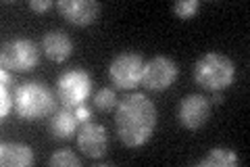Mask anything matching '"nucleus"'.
Returning a JSON list of instances; mask_svg holds the SVG:
<instances>
[{"instance_id":"obj_4","label":"nucleus","mask_w":250,"mask_h":167,"mask_svg":"<svg viewBox=\"0 0 250 167\" xmlns=\"http://www.w3.org/2000/svg\"><path fill=\"white\" fill-rule=\"evenodd\" d=\"M92 75L85 69H67L57 79V96L61 107L77 109L92 94Z\"/></svg>"},{"instance_id":"obj_19","label":"nucleus","mask_w":250,"mask_h":167,"mask_svg":"<svg viewBox=\"0 0 250 167\" xmlns=\"http://www.w3.org/2000/svg\"><path fill=\"white\" fill-rule=\"evenodd\" d=\"M52 4V0H29V9L34 11H48Z\"/></svg>"},{"instance_id":"obj_13","label":"nucleus","mask_w":250,"mask_h":167,"mask_svg":"<svg viewBox=\"0 0 250 167\" xmlns=\"http://www.w3.org/2000/svg\"><path fill=\"white\" fill-rule=\"evenodd\" d=\"M34 163V150L21 142H2L0 144V165L4 167H29Z\"/></svg>"},{"instance_id":"obj_5","label":"nucleus","mask_w":250,"mask_h":167,"mask_svg":"<svg viewBox=\"0 0 250 167\" xmlns=\"http://www.w3.org/2000/svg\"><path fill=\"white\" fill-rule=\"evenodd\" d=\"M2 69L9 71H31L40 61V48L29 38H13L2 44L0 50Z\"/></svg>"},{"instance_id":"obj_16","label":"nucleus","mask_w":250,"mask_h":167,"mask_svg":"<svg viewBox=\"0 0 250 167\" xmlns=\"http://www.w3.org/2000/svg\"><path fill=\"white\" fill-rule=\"evenodd\" d=\"M94 107L98 111H111L113 107H117V94L113 88H100L94 92Z\"/></svg>"},{"instance_id":"obj_7","label":"nucleus","mask_w":250,"mask_h":167,"mask_svg":"<svg viewBox=\"0 0 250 167\" xmlns=\"http://www.w3.org/2000/svg\"><path fill=\"white\" fill-rule=\"evenodd\" d=\"M179 73V65L165 54H159V57L150 59L148 63H144V73H142V84L146 90L152 92H161L167 90L173 79Z\"/></svg>"},{"instance_id":"obj_8","label":"nucleus","mask_w":250,"mask_h":167,"mask_svg":"<svg viewBox=\"0 0 250 167\" xmlns=\"http://www.w3.org/2000/svg\"><path fill=\"white\" fill-rule=\"evenodd\" d=\"M210 100L202 94H188L179 100V107H177V119L179 123L188 130H198L202 128L208 117H210Z\"/></svg>"},{"instance_id":"obj_3","label":"nucleus","mask_w":250,"mask_h":167,"mask_svg":"<svg viewBox=\"0 0 250 167\" xmlns=\"http://www.w3.org/2000/svg\"><path fill=\"white\" fill-rule=\"evenodd\" d=\"M236 77V65L221 52H207L194 65V82L210 92L228 90Z\"/></svg>"},{"instance_id":"obj_14","label":"nucleus","mask_w":250,"mask_h":167,"mask_svg":"<svg viewBox=\"0 0 250 167\" xmlns=\"http://www.w3.org/2000/svg\"><path fill=\"white\" fill-rule=\"evenodd\" d=\"M238 163H240V157L236 155V150L215 146V148H210L207 157H202L196 165L198 167H233Z\"/></svg>"},{"instance_id":"obj_2","label":"nucleus","mask_w":250,"mask_h":167,"mask_svg":"<svg viewBox=\"0 0 250 167\" xmlns=\"http://www.w3.org/2000/svg\"><path fill=\"white\" fill-rule=\"evenodd\" d=\"M15 98V113L25 121H36V119L48 117L57 111V98L52 90L44 82L29 79V82L19 84L13 92Z\"/></svg>"},{"instance_id":"obj_11","label":"nucleus","mask_w":250,"mask_h":167,"mask_svg":"<svg viewBox=\"0 0 250 167\" xmlns=\"http://www.w3.org/2000/svg\"><path fill=\"white\" fill-rule=\"evenodd\" d=\"M42 52L54 63H62L71 57L73 52V40L69 38L67 31L62 29H50L42 38Z\"/></svg>"},{"instance_id":"obj_20","label":"nucleus","mask_w":250,"mask_h":167,"mask_svg":"<svg viewBox=\"0 0 250 167\" xmlns=\"http://www.w3.org/2000/svg\"><path fill=\"white\" fill-rule=\"evenodd\" d=\"M75 115L77 119H80V123H85V121H90V109L85 107V105H80L75 109Z\"/></svg>"},{"instance_id":"obj_6","label":"nucleus","mask_w":250,"mask_h":167,"mask_svg":"<svg viewBox=\"0 0 250 167\" xmlns=\"http://www.w3.org/2000/svg\"><path fill=\"white\" fill-rule=\"evenodd\" d=\"M144 73V59L142 54L125 50L119 52L108 65V77L111 82L121 90H131L142 82Z\"/></svg>"},{"instance_id":"obj_1","label":"nucleus","mask_w":250,"mask_h":167,"mask_svg":"<svg viewBox=\"0 0 250 167\" xmlns=\"http://www.w3.org/2000/svg\"><path fill=\"white\" fill-rule=\"evenodd\" d=\"M156 125V107L142 92H131L117 102L115 128L125 146H142L150 140Z\"/></svg>"},{"instance_id":"obj_15","label":"nucleus","mask_w":250,"mask_h":167,"mask_svg":"<svg viewBox=\"0 0 250 167\" xmlns=\"http://www.w3.org/2000/svg\"><path fill=\"white\" fill-rule=\"evenodd\" d=\"M48 165H52V167H80L82 159L77 157L71 148H59L50 155Z\"/></svg>"},{"instance_id":"obj_21","label":"nucleus","mask_w":250,"mask_h":167,"mask_svg":"<svg viewBox=\"0 0 250 167\" xmlns=\"http://www.w3.org/2000/svg\"><path fill=\"white\" fill-rule=\"evenodd\" d=\"M213 102H215V105H221V102H223L221 92H213Z\"/></svg>"},{"instance_id":"obj_18","label":"nucleus","mask_w":250,"mask_h":167,"mask_svg":"<svg viewBox=\"0 0 250 167\" xmlns=\"http://www.w3.org/2000/svg\"><path fill=\"white\" fill-rule=\"evenodd\" d=\"M11 84H2L0 86V117L2 119H6L9 117V111L13 109V105H15V98H13V94H11Z\"/></svg>"},{"instance_id":"obj_10","label":"nucleus","mask_w":250,"mask_h":167,"mask_svg":"<svg viewBox=\"0 0 250 167\" xmlns=\"http://www.w3.org/2000/svg\"><path fill=\"white\" fill-rule=\"evenodd\" d=\"M57 9L69 23L80 27L90 25L100 15V4L96 0H59Z\"/></svg>"},{"instance_id":"obj_12","label":"nucleus","mask_w":250,"mask_h":167,"mask_svg":"<svg viewBox=\"0 0 250 167\" xmlns=\"http://www.w3.org/2000/svg\"><path fill=\"white\" fill-rule=\"evenodd\" d=\"M48 128L54 138H59V140L71 138L73 134H77V130H80V119L75 115V109H69V107L57 109L50 117Z\"/></svg>"},{"instance_id":"obj_9","label":"nucleus","mask_w":250,"mask_h":167,"mask_svg":"<svg viewBox=\"0 0 250 167\" xmlns=\"http://www.w3.org/2000/svg\"><path fill=\"white\" fill-rule=\"evenodd\" d=\"M77 146L83 155H88L92 159H100L104 157L106 146H108V138H106V130L104 125L94 123V121H85L80 125V130L75 134Z\"/></svg>"},{"instance_id":"obj_17","label":"nucleus","mask_w":250,"mask_h":167,"mask_svg":"<svg viewBox=\"0 0 250 167\" xmlns=\"http://www.w3.org/2000/svg\"><path fill=\"white\" fill-rule=\"evenodd\" d=\"M198 9H200L198 0H179V2L171 4V11H173V15H175V17H179V19L194 17V15L198 13Z\"/></svg>"}]
</instances>
